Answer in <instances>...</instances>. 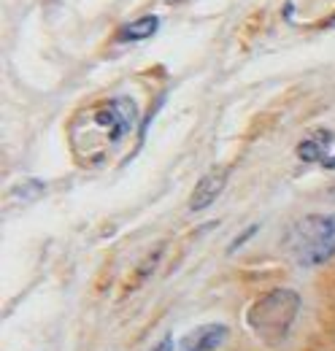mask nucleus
I'll return each mask as SVG.
<instances>
[{
	"label": "nucleus",
	"instance_id": "obj_1",
	"mask_svg": "<svg viewBox=\"0 0 335 351\" xmlns=\"http://www.w3.org/2000/svg\"><path fill=\"white\" fill-rule=\"evenodd\" d=\"M284 249L300 267H316L335 257V214H308L284 235Z\"/></svg>",
	"mask_w": 335,
	"mask_h": 351
},
{
	"label": "nucleus",
	"instance_id": "obj_2",
	"mask_svg": "<svg viewBox=\"0 0 335 351\" xmlns=\"http://www.w3.org/2000/svg\"><path fill=\"white\" fill-rule=\"evenodd\" d=\"M297 311H300V295L294 289H273L251 303L246 311V324L262 343L276 346L290 335Z\"/></svg>",
	"mask_w": 335,
	"mask_h": 351
},
{
	"label": "nucleus",
	"instance_id": "obj_3",
	"mask_svg": "<svg viewBox=\"0 0 335 351\" xmlns=\"http://www.w3.org/2000/svg\"><path fill=\"white\" fill-rule=\"evenodd\" d=\"M135 119H138V108H135V103H132L130 97L106 100V103L95 106L92 114H89L92 128H95L97 132H103L108 143L122 141L127 132L132 130Z\"/></svg>",
	"mask_w": 335,
	"mask_h": 351
},
{
	"label": "nucleus",
	"instance_id": "obj_4",
	"mask_svg": "<svg viewBox=\"0 0 335 351\" xmlns=\"http://www.w3.org/2000/svg\"><path fill=\"white\" fill-rule=\"evenodd\" d=\"M227 176H230V168H222V165L211 168L209 173L195 184V189H192V195H189V211H195V214H198V211H206L211 203L222 195V189H224V184H227Z\"/></svg>",
	"mask_w": 335,
	"mask_h": 351
},
{
	"label": "nucleus",
	"instance_id": "obj_5",
	"mask_svg": "<svg viewBox=\"0 0 335 351\" xmlns=\"http://www.w3.org/2000/svg\"><path fill=\"white\" fill-rule=\"evenodd\" d=\"M227 335H230L227 324L211 322V324H203V327L187 332V335L178 341V351H213L224 343Z\"/></svg>",
	"mask_w": 335,
	"mask_h": 351
},
{
	"label": "nucleus",
	"instance_id": "obj_6",
	"mask_svg": "<svg viewBox=\"0 0 335 351\" xmlns=\"http://www.w3.org/2000/svg\"><path fill=\"white\" fill-rule=\"evenodd\" d=\"M333 141L335 135L330 130H314L297 143V157L303 162H325L327 160V149H330Z\"/></svg>",
	"mask_w": 335,
	"mask_h": 351
},
{
	"label": "nucleus",
	"instance_id": "obj_7",
	"mask_svg": "<svg viewBox=\"0 0 335 351\" xmlns=\"http://www.w3.org/2000/svg\"><path fill=\"white\" fill-rule=\"evenodd\" d=\"M160 30V19L154 14H146L135 22H127L117 30V41L119 44H132V41H143V38H152L154 33Z\"/></svg>",
	"mask_w": 335,
	"mask_h": 351
},
{
	"label": "nucleus",
	"instance_id": "obj_8",
	"mask_svg": "<svg viewBox=\"0 0 335 351\" xmlns=\"http://www.w3.org/2000/svg\"><path fill=\"white\" fill-rule=\"evenodd\" d=\"M257 230H259V227H257V224H251V227L246 230V232H241V235H238V238H235V241L230 243V252H235V249H238L241 243H246V241H249V238L254 235V232H257Z\"/></svg>",
	"mask_w": 335,
	"mask_h": 351
},
{
	"label": "nucleus",
	"instance_id": "obj_9",
	"mask_svg": "<svg viewBox=\"0 0 335 351\" xmlns=\"http://www.w3.org/2000/svg\"><path fill=\"white\" fill-rule=\"evenodd\" d=\"M152 351H173V338H163Z\"/></svg>",
	"mask_w": 335,
	"mask_h": 351
},
{
	"label": "nucleus",
	"instance_id": "obj_10",
	"mask_svg": "<svg viewBox=\"0 0 335 351\" xmlns=\"http://www.w3.org/2000/svg\"><path fill=\"white\" fill-rule=\"evenodd\" d=\"M322 165H325V168H330V171H335V157H327Z\"/></svg>",
	"mask_w": 335,
	"mask_h": 351
},
{
	"label": "nucleus",
	"instance_id": "obj_11",
	"mask_svg": "<svg viewBox=\"0 0 335 351\" xmlns=\"http://www.w3.org/2000/svg\"><path fill=\"white\" fill-rule=\"evenodd\" d=\"M333 22H335V19H333Z\"/></svg>",
	"mask_w": 335,
	"mask_h": 351
}]
</instances>
